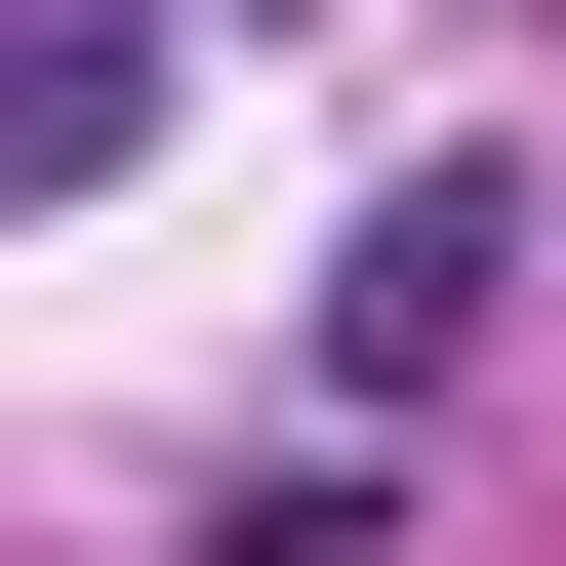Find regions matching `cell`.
Returning a JSON list of instances; mask_svg holds the SVG:
<instances>
[{
  "mask_svg": "<svg viewBox=\"0 0 566 566\" xmlns=\"http://www.w3.org/2000/svg\"><path fill=\"white\" fill-rule=\"evenodd\" d=\"M485 324H526V163H405L365 243H324V405H365V446H405V405H446Z\"/></svg>",
  "mask_w": 566,
  "mask_h": 566,
  "instance_id": "1",
  "label": "cell"
},
{
  "mask_svg": "<svg viewBox=\"0 0 566 566\" xmlns=\"http://www.w3.org/2000/svg\"><path fill=\"white\" fill-rule=\"evenodd\" d=\"M122 122H163V0H0V202H82Z\"/></svg>",
  "mask_w": 566,
  "mask_h": 566,
  "instance_id": "2",
  "label": "cell"
},
{
  "mask_svg": "<svg viewBox=\"0 0 566 566\" xmlns=\"http://www.w3.org/2000/svg\"><path fill=\"white\" fill-rule=\"evenodd\" d=\"M365 526H405V485L324 446V485H243V526H163V566H365Z\"/></svg>",
  "mask_w": 566,
  "mask_h": 566,
  "instance_id": "3",
  "label": "cell"
}]
</instances>
